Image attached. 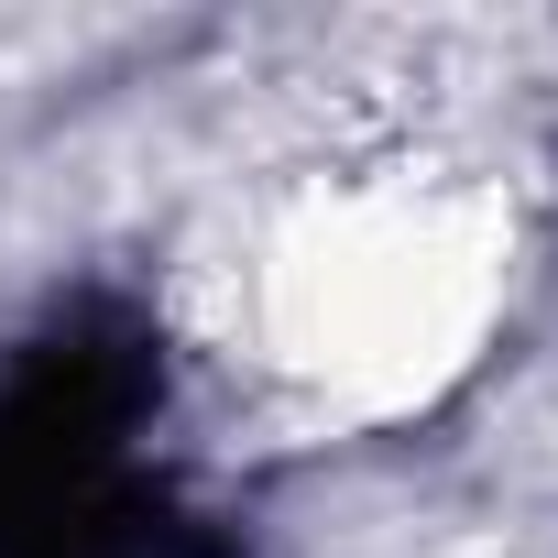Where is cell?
Segmentation results:
<instances>
[{"mask_svg":"<svg viewBox=\"0 0 558 558\" xmlns=\"http://www.w3.org/2000/svg\"><path fill=\"white\" fill-rule=\"evenodd\" d=\"M514 197L460 165H340L252 230L241 329L329 427L438 416L504 340Z\"/></svg>","mask_w":558,"mask_h":558,"instance_id":"obj_1","label":"cell"}]
</instances>
